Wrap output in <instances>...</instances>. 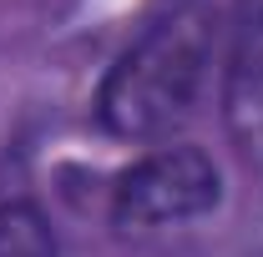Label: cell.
<instances>
[{
	"mask_svg": "<svg viewBox=\"0 0 263 257\" xmlns=\"http://www.w3.org/2000/svg\"><path fill=\"white\" fill-rule=\"evenodd\" d=\"M208 61H213V26L202 10H177L157 20L111 66L101 86V121L132 141L167 136L193 116L208 81Z\"/></svg>",
	"mask_w": 263,
	"mask_h": 257,
	"instance_id": "obj_1",
	"label": "cell"
},
{
	"mask_svg": "<svg viewBox=\"0 0 263 257\" xmlns=\"http://www.w3.org/2000/svg\"><path fill=\"white\" fill-rule=\"evenodd\" d=\"M213 207H218V166L197 146H162L142 157L117 182V197H111V217L127 232L177 227Z\"/></svg>",
	"mask_w": 263,
	"mask_h": 257,
	"instance_id": "obj_2",
	"label": "cell"
},
{
	"mask_svg": "<svg viewBox=\"0 0 263 257\" xmlns=\"http://www.w3.org/2000/svg\"><path fill=\"white\" fill-rule=\"evenodd\" d=\"M223 111H228L233 146L248 166L263 172V10L243 26L228 61V86H223Z\"/></svg>",
	"mask_w": 263,
	"mask_h": 257,
	"instance_id": "obj_3",
	"label": "cell"
},
{
	"mask_svg": "<svg viewBox=\"0 0 263 257\" xmlns=\"http://www.w3.org/2000/svg\"><path fill=\"white\" fill-rule=\"evenodd\" d=\"M0 257H56V237L31 202L0 207Z\"/></svg>",
	"mask_w": 263,
	"mask_h": 257,
	"instance_id": "obj_4",
	"label": "cell"
}]
</instances>
